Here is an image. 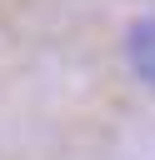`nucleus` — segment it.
Wrapping results in <instances>:
<instances>
[{
	"instance_id": "obj_1",
	"label": "nucleus",
	"mask_w": 155,
	"mask_h": 160,
	"mask_svg": "<svg viewBox=\"0 0 155 160\" xmlns=\"http://www.w3.org/2000/svg\"><path fill=\"white\" fill-rule=\"evenodd\" d=\"M125 65H130L145 85H155V15H140V20L125 30Z\"/></svg>"
}]
</instances>
